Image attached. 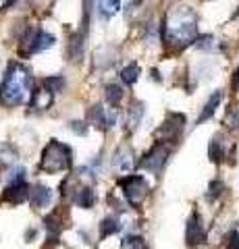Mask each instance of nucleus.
Returning <instances> with one entry per match:
<instances>
[{
  "instance_id": "8",
  "label": "nucleus",
  "mask_w": 239,
  "mask_h": 249,
  "mask_svg": "<svg viewBox=\"0 0 239 249\" xmlns=\"http://www.w3.org/2000/svg\"><path fill=\"white\" fill-rule=\"evenodd\" d=\"M185 241H187L189 247L202 245L206 241V229L202 224V218L198 214H191V218L187 220V229H185Z\"/></svg>"
},
{
  "instance_id": "22",
  "label": "nucleus",
  "mask_w": 239,
  "mask_h": 249,
  "mask_svg": "<svg viewBox=\"0 0 239 249\" xmlns=\"http://www.w3.org/2000/svg\"><path fill=\"white\" fill-rule=\"evenodd\" d=\"M121 249H148V247H146V243H144V239H142V237L127 235L125 239H123Z\"/></svg>"
},
{
  "instance_id": "17",
  "label": "nucleus",
  "mask_w": 239,
  "mask_h": 249,
  "mask_svg": "<svg viewBox=\"0 0 239 249\" xmlns=\"http://www.w3.org/2000/svg\"><path fill=\"white\" fill-rule=\"evenodd\" d=\"M119 11H121V0H100V4H98V13L104 19L114 17Z\"/></svg>"
},
{
  "instance_id": "6",
  "label": "nucleus",
  "mask_w": 239,
  "mask_h": 249,
  "mask_svg": "<svg viewBox=\"0 0 239 249\" xmlns=\"http://www.w3.org/2000/svg\"><path fill=\"white\" fill-rule=\"evenodd\" d=\"M166 158H168V147L163 145V142H160V143H156V145H154L152 150L142 158L140 168L148 170V173L158 175L160 170H163V166L166 164Z\"/></svg>"
},
{
  "instance_id": "4",
  "label": "nucleus",
  "mask_w": 239,
  "mask_h": 249,
  "mask_svg": "<svg viewBox=\"0 0 239 249\" xmlns=\"http://www.w3.org/2000/svg\"><path fill=\"white\" fill-rule=\"evenodd\" d=\"M121 189H123V196H125V199L129 201L131 206H140L146 193H148L150 185L146 183L144 177H127V178H121Z\"/></svg>"
},
{
  "instance_id": "9",
  "label": "nucleus",
  "mask_w": 239,
  "mask_h": 249,
  "mask_svg": "<svg viewBox=\"0 0 239 249\" xmlns=\"http://www.w3.org/2000/svg\"><path fill=\"white\" fill-rule=\"evenodd\" d=\"M112 166L121 170V173H129L133 168V152L127 145H121L117 152L112 154Z\"/></svg>"
},
{
  "instance_id": "16",
  "label": "nucleus",
  "mask_w": 239,
  "mask_h": 249,
  "mask_svg": "<svg viewBox=\"0 0 239 249\" xmlns=\"http://www.w3.org/2000/svg\"><path fill=\"white\" fill-rule=\"evenodd\" d=\"M88 119H90L92 124H96V127L106 129V124H109V110H104V108L100 106V104H96V106L90 108Z\"/></svg>"
},
{
  "instance_id": "5",
  "label": "nucleus",
  "mask_w": 239,
  "mask_h": 249,
  "mask_svg": "<svg viewBox=\"0 0 239 249\" xmlns=\"http://www.w3.org/2000/svg\"><path fill=\"white\" fill-rule=\"evenodd\" d=\"M52 44H55V36L46 34L44 29H32L25 36V40L21 42L19 52L25 54V56H29V54H36V52H42V50L52 48Z\"/></svg>"
},
{
  "instance_id": "30",
  "label": "nucleus",
  "mask_w": 239,
  "mask_h": 249,
  "mask_svg": "<svg viewBox=\"0 0 239 249\" xmlns=\"http://www.w3.org/2000/svg\"><path fill=\"white\" fill-rule=\"evenodd\" d=\"M231 83H233V88L239 91V67L235 69V73H233V79H231Z\"/></svg>"
},
{
  "instance_id": "26",
  "label": "nucleus",
  "mask_w": 239,
  "mask_h": 249,
  "mask_svg": "<svg viewBox=\"0 0 239 249\" xmlns=\"http://www.w3.org/2000/svg\"><path fill=\"white\" fill-rule=\"evenodd\" d=\"M44 85H46V88H50L52 91H58L65 85V79H63V77H48V79L44 81Z\"/></svg>"
},
{
  "instance_id": "11",
  "label": "nucleus",
  "mask_w": 239,
  "mask_h": 249,
  "mask_svg": "<svg viewBox=\"0 0 239 249\" xmlns=\"http://www.w3.org/2000/svg\"><path fill=\"white\" fill-rule=\"evenodd\" d=\"M29 187L27 183H15V185H9L4 191V199L6 201H13V204H21V201H25L29 197Z\"/></svg>"
},
{
  "instance_id": "27",
  "label": "nucleus",
  "mask_w": 239,
  "mask_h": 249,
  "mask_svg": "<svg viewBox=\"0 0 239 249\" xmlns=\"http://www.w3.org/2000/svg\"><path fill=\"white\" fill-rule=\"evenodd\" d=\"M222 189H225V185H222L221 181H212L210 183V191H208V199H217L222 193Z\"/></svg>"
},
{
  "instance_id": "18",
  "label": "nucleus",
  "mask_w": 239,
  "mask_h": 249,
  "mask_svg": "<svg viewBox=\"0 0 239 249\" xmlns=\"http://www.w3.org/2000/svg\"><path fill=\"white\" fill-rule=\"evenodd\" d=\"M119 229H121V224H119L117 218L109 216V218H104L102 220V224H100V237L106 239V237H110L112 232H117Z\"/></svg>"
},
{
  "instance_id": "13",
  "label": "nucleus",
  "mask_w": 239,
  "mask_h": 249,
  "mask_svg": "<svg viewBox=\"0 0 239 249\" xmlns=\"http://www.w3.org/2000/svg\"><path fill=\"white\" fill-rule=\"evenodd\" d=\"M144 112H146V106L140 102V100L131 102L129 110H127V129H129V131H135V129H137V124L142 123Z\"/></svg>"
},
{
  "instance_id": "21",
  "label": "nucleus",
  "mask_w": 239,
  "mask_h": 249,
  "mask_svg": "<svg viewBox=\"0 0 239 249\" xmlns=\"http://www.w3.org/2000/svg\"><path fill=\"white\" fill-rule=\"evenodd\" d=\"M121 98H123V89L119 88V85H106V100H109V104L110 106H117L121 102Z\"/></svg>"
},
{
  "instance_id": "3",
  "label": "nucleus",
  "mask_w": 239,
  "mask_h": 249,
  "mask_svg": "<svg viewBox=\"0 0 239 249\" xmlns=\"http://www.w3.org/2000/svg\"><path fill=\"white\" fill-rule=\"evenodd\" d=\"M71 147L56 142V139H52V142L44 147L42 152V170L46 173L55 175V173H63V170H69L71 168Z\"/></svg>"
},
{
  "instance_id": "23",
  "label": "nucleus",
  "mask_w": 239,
  "mask_h": 249,
  "mask_svg": "<svg viewBox=\"0 0 239 249\" xmlns=\"http://www.w3.org/2000/svg\"><path fill=\"white\" fill-rule=\"evenodd\" d=\"M194 46H196L198 50H206V52H210V50H214V46H217V42H214V37H212L210 34H206V36L196 37Z\"/></svg>"
},
{
  "instance_id": "24",
  "label": "nucleus",
  "mask_w": 239,
  "mask_h": 249,
  "mask_svg": "<svg viewBox=\"0 0 239 249\" xmlns=\"http://www.w3.org/2000/svg\"><path fill=\"white\" fill-rule=\"evenodd\" d=\"M9 185H15V183H25V168H13L11 173H9Z\"/></svg>"
},
{
  "instance_id": "10",
  "label": "nucleus",
  "mask_w": 239,
  "mask_h": 249,
  "mask_svg": "<svg viewBox=\"0 0 239 249\" xmlns=\"http://www.w3.org/2000/svg\"><path fill=\"white\" fill-rule=\"evenodd\" d=\"M29 201H32L34 208H46V206H50L52 191L48 189V187H44V185H36L34 189L29 191Z\"/></svg>"
},
{
  "instance_id": "14",
  "label": "nucleus",
  "mask_w": 239,
  "mask_h": 249,
  "mask_svg": "<svg viewBox=\"0 0 239 249\" xmlns=\"http://www.w3.org/2000/svg\"><path fill=\"white\" fill-rule=\"evenodd\" d=\"M221 100H222V93L221 91H214L210 98H208V102L204 104V110L200 112V116H198V124L200 123H204V121H208V119H212V114L217 112V108H219V104H221Z\"/></svg>"
},
{
  "instance_id": "28",
  "label": "nucleus",
  "mask_w": 239,
  "mask_h": 249,
  "mask_svg": "<svg viewBox=\"0 0 239 249\" xmlns=\"http://www.w3.org/2000/svg\"><path fill=\"white\" fill-rule=\"evenodd\" d=\"M227 249H239V232H231L229 235V243H227Z\"/></svg>"
},
{
  "instance_id": "1",
  "label": "nucleus",
  "mask_w": 239,
  "mask_h": 249,
  "mask_svg": "<svg viewBox=\"0 0 239 249\" xmlns=\"http://www.w3.org/2000/svg\"><path fill=\"white\" fill-rule=\"evenodd\" d=\"M198 37V19L189 6H177L166 15L165 23V40L166 44L185 48L187 44L196 42Z\"/></svg>"
},
{
  "instance_id": "15",
  "label": "nucleus",
  "mask_w": 239,
  "mask_h": 249,
  "mask_svg": "<svg viewBox=\"0 0 239 249\" xmlns=\"http://www.w3.org/2000/svg\"><path fill=\"white\" fill-rule=\"evenodd\" d=\"M73 201L79 208H92L94 206V201H96V196H94V191H92V187H81V189L77 187Z\"/></svg>"
},
{
  "instance_id": "2",
  "label": "nucleus",
  "mask_w": 239,
  "mask_h": 249,
  "mask_svg": "<svg viewBox=\"0 0 239 249\" xmlns=\"http://www.w3.org/2000/svg\"><path fill=\"white\" fill-rule=\"evenodd\" d=\"M32 89V75L19 62H11L6 75L0 85V104L4 106H19L29 98Z\"/></svg>"
},
{
  "instance_id": "29",
  "label": "nucleus",
  "mask_w": 239,
  "mask_h": 249,
  "mask_svg": "<svg viewBox=\"0 0 239 249\" xmlns=\"http://www.w3.org/2000/svg\"><path fill=\"white\" fill-rule=\"evenodd\" d=\"M71 129L75 131V133H79V135H86V133H88V129L83 127V123H77V121L71 123Z\"/></svg>"
},
{
  "instance_id": "25",
  "label": "nucleus",
  "mask_w": 239,
  "mask_h": 249,
  "mask_svg": "<svg viewBox=\"0 0 239 249\" xmlns=\"http://www.w3.org/2000/svg\"><path fill=\"white\" fill-rule=\"evenodd\" d=\"M227 124L231 129H239V106H231L227 112Z\"/></svg>"
},
{
  "instance_id": "12",
  "label": "nucleus",
  "mask_w": 239,
  "mask_h": 249,
  "mask_svg": "<svg viewBox=\"0 0 239 249\" xmlns=\"http://www.w3.org/2000/svg\"><path fill=\"white\" fill-rule=\"evenodd\" d=\"M52 100H55V91L50 88H42V89H36L32 93V108L34 110H44V108H48L52 104Z\"/></svg>"
},
{
  "instance_id": "19",
  "label": "nucleus",
  "mask_w": 239,
  "mask_h": 249,
  "mask_svg": "<svg viewBox=\"0 0 239 249\" xmlns=\"http://www.w3.org/2000/svg\"><path fill=\"white\" fill-rule=\"evenodd\" d=\"M208 152H210V160H214V162H221L222 158H225V152H222V137L221 135H214L212 137Z\"/></svg>"
},
{
  "instance_id": "20",
  "label": "nucleus",
  "mask_w": 239,
  "mask_h": 249,
  "mask_svg": "<svg viewBox=\"0 0 239 249\" xmlns=\"http://www.w3.org/2000/svg\"><path fill=\"white\" fill-rule=\"evenodd\" d=\"M121 79L125 81L127 85H133L137 79H140V67H137L135 62H131L129 67H125V69L121 71Z\"/></svg>"
},
{
  "instance_id": "7",
  "label": "nucleus",
  "mask_w": 239,
  "mask_h": 249,
  "mask_svg": "<svg viewBox=\"0 0 239 249\" xmlns=\"http://www.w3.org/2000/svg\"><path fill=\"white\" fill-rule=\"evenodd\" d=\"M183 124H185V116L183 114H166V119L163 123V127H160L156 131V135L163 139V142H175L177 137L181 135V131H183Z\"/></svg>"
}]
</instances>
